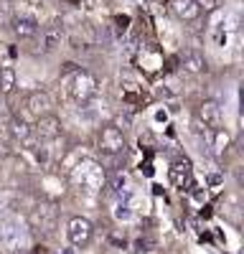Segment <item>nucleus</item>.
I'll use <instances>...</instances> for the list:
<instances>
[{
    "instance_id": "nucleus-1",
    "label": "nucleus",
    "mask_w": 244,
    "mask_h": 254,
    "mask_svg": "<svg viewBox=\"0 0 244 254\" xmlns=\"http://www.w3.org/2000/svg\"><path fill=\"white\" fill-rule=\"evenodd\" d=\"M69 181L76 188H84L87 193H99V190L105 188V168L94 160H79L71 168Z\"/></svg>"
},
{
    "instance_id": "nucleus-2",
    "label": "nucleus",
    "mask_w": 244,
    "mask_h": 254,
    "mask_svg": "<svg viewBox=\"0 0 244 254\" xmlns=\"http://www.w3.org/2000/svg\"><path fill=\"white\" fill-rule=\"evenodd\" d=\"M0 242H3V247H8V249L23 252L28 247V226L15 216L0 219Z\"/></svg>"
},
{
    "instance_id": "nucleus-3",
    "label": "nucleus",
    "mask_w": 244,
    "mask_h": 254,
    "mask_svg": "<svg viewBox=\"0 0 244 254\" xmlns=\"http://www.w3.org/2000/svg\"><path fill=\"white\" fill-rule=\"evenodd\" d=\"M69 94H71V99L76 104H84V102L94 99V94H97V79H94V74L84 71V69L74 71V76L69 81Z\"/></svg>"
},
{
    "instance_id": "nucleus-4",
    "label": "nucleus",
    "mask_w": 244,
    "mask_h": 254,
    "mask_svg": "<svg viewBox=\"0 0 244 254\" xmlns=\"http://www.w3.org/2000/svg\"><path fill=\"white\" fill-rule=\"evenodd\" d=\"M28 224L38 231H54L56 229V208L51 203H38L31 208V214H28Z\"/></svg>"
},
{
    "instance_id": "nucleus-5",
    "label": "nucleus",
    "mask_w": 244,
    "mask_h": 254,
    "mask_svg": "<svg viewBox=\"0 0 244 254\" xmlns=\"http://www.w3.org/2000/svg\"><path fill=\"white\" fill-rule=\"evenodd\" d=\"M92 234H94V226H92L89 219H84V216H74V219H69L66 237H69V242H71L74 247H84V244H89Z\"/></svg>"
},
{
    "instance_id": "nucleus-6",
    "label": "nucleus",
    "mask_w": 244,
    "mask_h": 254,
    "mask_svg": "<svg viewBox=\"0 0 244 254\" xmlns=\"http://www.w3.org/2000/svg\"><path fill=\"white\" fill-rule=\"evenodd\" d=\"M99 150H105L110 155H117V153L125 150V135H122L120 127L110 125L99 132Z\"/></svg>"
},
{
    "instance_id": "nucleus-7",
    "label": "nucleus",
    "mask_w": 244,
    "mask_h": 254,
    "mask_svg": "<svg viewBox=\"0 0 244 254\" xmlns=\"http://www.w3.org/2000/svg\"><path fill=\"white\" fill-rule=\"evenodd\" d=\"M36 135L41 140H56L61 135V120L56 115H41L38 122H36Z\"/></svg>"
},
{
    "instance_id": "nucleus-8",
    "label": "nucleus",
    "mask_w": 244,
    "mask_h": 254,
    "mask_svg": "<svg viewBox=\"0 0 244 254\" xmlns=\"http://www.w3.org/2000/svg\"><path fill=\"white\" fill-rule=\"evenodd\" d=\"M198 120L206 127H211V130L221 127V107H219V102H214V99L201 102L198 104Z\"/></svg>"
},
{
    "instance_id": "nucleus-9",
    "label": "nucleus",
    "mask_w": 244,
    "mask_h": 254,
    "mask_svg": "<svg viewBox=\"0 0 244 254\" xmlns=\"http://www.w3.org/2000/svg\"><path fill=\"white\" fill-rule=\"evenodd\" d=\"M61 38H64V26H61V20L54 18L51 23L44 28V38H41V44H44V51H54L61 46Z\"/></svg>"
},
{
    "instance_id": "nucleus-10",
    "label": "nucleus",
    "mask_w": 244,
    "mask_h": 254,
    "mask_svg": "<svg viewBox=\"0 0 244 254\" xmlns=\"http://www.w3.org/2000/svg\"><path fill=\"white\" fill-rule=\"evenodd\" d=\"M171 183L181 190H186L191 186V163L188 160H176L171 165Z\"/></svg>"
},
{
    "instance_id": "nucleus-11",
    "label": "nucleus",
    "mask_w": 244,
    "mask_h": 254,
    "mask_svg": "<svg viewBox=\"0 0 244 254\" xmlns=\"http://www.w3.org/2000/svg\"><path fill=\"white\" fill-rule=\"evenodd\" d=\"M13 31L18 38H33L38 33V20L33 15H18L13 20Z\"/></svg>"
},
{
    "instance_id": "nucleus-12",
    "label": "nucleus",
    "mask_w": 244,
    "mask_h": 254,
    "mask_svg": "<svg viewBox=\"0 0 244 254\" xmlns=\"http://www.w3.org/2000/svg\"><path fill=\"white\" fill-rule=\"evenodd\" d=\"M51 107H54V99H51L46 92H33V94H28V110H31L36 117L49 115Z\"/></svg>"
},
{
    "instance_id": "nucleus-13",
    "label": "nucleus",
    "mask_w": 244,
    "mask_h": 254,
    "mask_svg": "<svg viewBox=\"0 0 244 254\" xmlns=\"http://www.w3.org/2000/svg\"><path fill=\"white\" fill-rule=\"evenodd\" d=\"M173 10L181 20H186V23H193V20L201 15L196 0H173Z\"/></svg>"
},
{
    "instance_id": "nucleus-14",
    "label": "nucleus",
    "mask_w": 244,
    "mask_h": 254,
    "mask_svg": "<svg viewBox=\"0 0 244 254\" xmlns=\"http://www.w3.org/2000/svg\"><path fill=\"white\" fill-rule=\"evenodd\" d=\"M181 66L186 71H191V74H201V71H206V59L191 49V51H186L181 56Z\"/></svg>"
},
{
    "instance_id": "nucleus-15",
    "label": "nucleus",
    "mask_w": 244,
    "mask_h": 254,
    "mask_svg": "<svg viewBox=\"0 0 244 254\" xmlns=\"http://www.w3.org/2000/svg\"><path fill=\"white\" fill-rule=\"evenodd\" d=\"M229 142H232L229 132H227V130H221V127H216V130H214V155L221 158L224 153H227Z\"/></svg>"
},
{
    "instance_id": "nucleus-16",
    "label": "nucleus",
    "mask_w": 244,
    "mask_h": 254,
    "mask_svg": "<svg viewBox=\"0 0 244 254\" xmlns=\"http://www.w3.org/2000/svg\"><path fill=\"white\" fill-rule=\"evenodd\" d=\"M8 125H10V137L13 140H20V142H28L31 140V127L23 120H15V122L10 120Z\"/></svg>"
},
{
    "instance_id": "nucleus-17",
    "label": "nucleus",
    "mask_w": 244,
    "mask_h": 254,
    "mask_svg": "<svg viewBox=\"0 0 244 254\" xmlns=\"http://www.w3.org/2000/svg\"><path fill=\"white\" fill-rule=\"evenodd\" d=\"M15 87V69L13 66H3L0 69V94H8Z\"/></svg>"
},
{
    "instance_id": "nucleus-18",
    "label": "nucleus",
    "mask_w": 244,
    "mask_h": 254,
    "mask_svg": "<svg viewBox=\"0 0 244 254\" xmlns=\"http://www.w3.org/2000/svg\"><path fill=\"white\" fill-rule=\"evenodd\" d=\"M115 219H117V221H130V219H132L130 198H120V201H117V206H115Z\"/></svg>"
},
{
    "instance_id": "nucleus-19",
    "label": "nucleus",
    "mask_w": 244,
    "mask_h": 254,
    "mask_svg": "<svg viewBox=\"0 0 244 254\" xmlns=\"http://www.w3.org/2000/svg\"><path fill=\"white\" fill-rule=\"evenodd\" d=\"M8 122H10V107H8L5 97L0 94V125H8Z\"/></svg>"
},
{
    "instance_id": "nucleus-20",
    "label": "nucleus",
    "mask_w": 244,
    "mask_h": 254,
    "mask_svg": "<svg viewBox=\"0 0 244 254\" xmlns=\"http://www.w3.org/2000/svg\"><path fill=\"white\" fill-rule=\"evenodd\" d=\"M196 5H198V10H203V13H211V10H216L219 0H196Z\"/></svg>"
},
{
    "instance_id": "nucleus-21",
    "label": "nucleus",
    "mask_w": 244,
    "mask_h": 254,
    "mask_svg": "<svg viewBox=\"0 0 244 254\" xmlns=\"http://www.w3.org/2000/svg\"><path fill=\"white\" fill-rule=\"evenodd\" d=\"M115 23H117V33H125L127 26H130V15H117Z\"/></svg>"
},
{
    "instance_id": "nucleus-22",
    "label": "nucleus",
    "mask_w": 244,
    "mask_h": 254,
    "mask_svg": "<svg viewBox=\"0 0 244 254\" xmlns=\"http://www.w3.org/2000/svg\"><path fill=\"white\" fill-rule=\"evenodd\" d=\"M20 254H44V252H28V249H23V252H20Z\"/></svg>"
},
{
    "instance_id": "nucleus-23",
    "label": "nucleus",
    "mask_w": 244,
    "mask_h": 254,
    "mask_svg": "<svg viewBox=\"0 0 244 254\" xmlns=\"http://www.w3.org/2000/svg\"><path fill=\"white\" fill-rule=\"evenodd\" d=\"M0 155H3V150H0Z\"/></svg>"
}]
</instances>
